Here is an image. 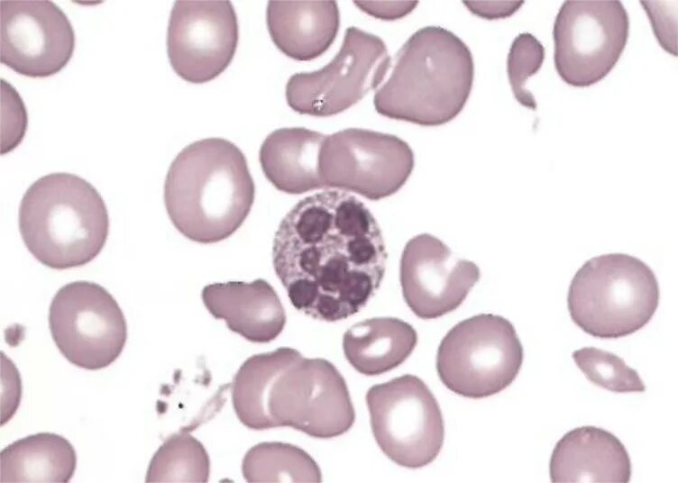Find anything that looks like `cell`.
I'll return each instance as SVG.
<instances>
[{"mask_svg": "<svg viewBox=\"0 0 678 483\" xmlns=\"http://www.w3.org/2000/svg\"><path fill=\"white\" fill-rule=\"evenodd\" d=\"M371 426L380 450L399 466L417 469L439 454L444 425L439 405L417 376L405 374L371 387Z\"/></svg>", "mask_w": 678, "mask_h": 483, "instance_id": "ba28073f", "label": "cell"}, {"mask_svg": "<svg viewBox=\"0 0 678 483\" xmlns=\"http://www.w3.org/2000/svg\"><path fill=\"white\" fill-rule=\"evenodd\" d=\"M1 62L30 77L60 72L75 49L73 27L63 11L48 0L0 2Z\"/></svg>", "mask_w": 678, "mask_h": 483, "instance_id": "5bb4252c", "label": "cell"}, {"mask_svg": "<svg viewBox=\"0 0 678 483\" xmlns=\"http://www.w3.org/2000/svg\"><path fill=\"white\" fill-rule=\"evenodd\" d=\"M242 472L247 482H321V470L301 448L285 442H261L244 455Z\"/></svg>", "mask_w": 678, "mask_h": 483, "instance_id": "7402d4cb", "label": "cell"}, {"mask_svg": "<svg viewBox=\"0 0 678 483\" xmlns=\"http://www.w3.org/2000/svg\"><path fill=\"white\" fill-rule=\"evenodd\" d=\"M473 77L468 46L451 31L428 25L399 50L392 72L374 95V107L391 119L442 125L464 107Z\"/></svg>", "mask_w": 678, "mask_h": 483, "instance_id": "277c9868", "label": "cell"}, {"mask_svg": "<svg viewBox=\"0 0 678 483\" xmlns=\"http://www.w3.org/2000/svg\"><path fill=\"white\" fill-rule=\"evenodd\" d=\"M576 366L596 386L616 393L644 392L646 386L636 369L616 354L594 347L573 352Z\"/></svg>", "mask_w": 678, "mask_h": 483, "instance_id": "cb8c5ba5", "label": "cell"}, {"mask_svg": "<svg viewBox=\"0 0 678 483\" xmlns=\"http://www.w3.org/2000/svg\"><path fill=\"white\" fill-rule=\"evenodd\" d=\"M380 228L356 196L325 189L298 202L281 220L272 264L292 305L317 320L358 313L383 279Z\"/></svg>", "mask_w": 678, "mask_h": 483, "instance_id": "6da1fadb", "label": "cell"}, {"mask_svg": "<svg viewBox=\"0 0 678 483\" xmlns=\"http://www.w3.org/2000/svg\"><path fill=\"white\" fill-rule=\"evenodd\" d=\"M364 13L381 20H396L411 13L417 1H354Z\"/></svg>", "mask_w": 678, "mask_h": 483, "instance_id": "484cf974", "label": "cell"}, {"mask_svg": "<svg viewBox=\"0 0 678 483\" xmlns=\"http://www.w3.org/2000/svg\"><path fill=\"white\" fill-rule=\"evenodd\" d=\"M18 223L28 251L54 269L93 260L109 232L102 196L86 179L67 172L48 174L29 187L20 204Z\"/></svg>", "mask_w": 678, "mask_h": 483, "instance_id": "5b68a950", "label": "cell"}, {"mask_svg": "<svg viewBox=\"0 0 678 483\" xmlns=\"http://www.w3.org/2000/svg\"><path fill=\"white\" fill-rule=\"evenodd\" d=\"M238 38L237 17L230 1L179 0L169 20L168 58L182 79L206 83L229 66Z\"/></svg>", "mask_w": 678, "mask_h": 483, "instance_id": "4fadbf2b", "label": "cell"}, {"mask_svg": "<svg viewBox=\"0 0 678 483\" xmlns=\"http://www.w3.org/2000/svg\"><path fill=\"white\" fill-rule=\"evenodd\" d=\"M473 14L488 20L511 16L524 4V1H463Z\"/></svg>", "mask_w": 678, "mask_h": 483, "instance_id": "4316f807", "label": "cell"}, {"mask_svg": "<svg viewBox=\"0 0 678 483\" xmlns=\"http://www.w3.org/2000/svg\"><path fill=\"white\" fill-rule=\"evenodd\" d=\"M201 297L215 318L223 319L229 330L252 342H270L284 329V307L264 279L209 284Z\"/></svg>", "mask_w": 678, "mask_h": 483, "instance_id": "2e32d148", "label": "cell"}, {"mask_svg": "<svg viewBox=\"0 0 678 483\" xmlns=\"http://www.w3.org/2000/svg\"><path fill=\"white\" fill-rule=\"evenodd\" d=\"M544 59V46L529 32L518 34L508 54L507 72L514 96L521 105L534 111L536 102L526 85L527 79L540 70Z\"/></svg>", "mask_w": 678, "mask_h": 483, "instance_id": "d4e9b609", "label": "cell"}, {"mask_svg": "<svg viewBox=\"0 0 678 483\" xmlns=\"http://www.w3.org/2000/svg\"><path fill=\"white\" fill-rule=\"evenodd\" d=\"M209 456L203 444L186 431L168 437L151 458L148 483L208 481Z\"/></svg>", "mask_w": 678, "mask_h": 483, "instance_id": "603a6c76", "label": "cell"}, {"mask_svg": "<svg viewBox=\"0 0 678 483\" xmlns=\"http://www.w3.org/2000/svg\"><path fill=\"white\" fill-rule=\"evenodd\" d=\"M77 454L61 435L39 433L19 439L0 453L1 483H66L74 475Z\"/></svg>", "mask_w": 678, "mask_h": 483, "instance_id": "44dd1931", "label": "cell"}, {"mask_svg": "<svg viewBox=\"0 0 678 483\" xmlns=\"http://www.w3.org/2000/svg\"><path fill=\"white\" fill-rule=\"evenodd\" d=\"M631 461L623 443L611 433L582 426L566 433L550 460L554 483H627Z\"/></svg>", "mask_w": 678, "mask_h": 483, "instance_id": "e0dca14e", "label": "cell"}, {"mask_svg": "<svg viewBox=\"0 0 678 483\" xmlns=\"http://www.w3.org/2000/svg\"><path fill=\"white\" fill-rule=\"evenodd\" d=\"M417 342L416 330L395 317H374L352 325L344 334L348 362L360 373L376 376L402 364Z\"/></svg>", "mask_w": 678, "mask_h": 483, "instance_id": "ffe728a7", "label": "cell"}, {"mask_svg": "<svg viewBox=\"0 0 678 483\" xmlns=\"http://www.w3.org/2000/svg\"><path fill=\"white\" fill-rule=\"evenodd\" d=\"M659 286L641 260L622 253L594 257L575 273L567 296L573 323L599 338L624 337L643 328L659 304Z\"/></svg>", "mask_w": 678, "mask_h": 483, "instance_id": "8992f818", "label": "cell"}, {"mask_svg": "<svg viewBox=\"0 0 678 483\" xmlns=\"http://www.w3.org/2000/svg\"><path fill=\"white\" fill-rule=\"evenodd\" d=\"M628 31V15L620 1H565L553 30L558 75L573 87L598 83L618 61Z\"/></svg>", "mask_w": 678, "mask_h": 483, "instance_id": "9c48e42d", "label": "cell"}, {"mask_svg": "<svg viewBox=\"0 0 678 483\" xmlns=\"http://www.w3.org/2000/svg\"><path fill=\"white\" fill-rule=\"evenodd\" d=\"M523 359L513 324L500 315L480 314L448 331L438 347L436 369L451 391L483 398L508 387L519 373Z\"/></svg>", "mask_w": 678, "mask_h": 483, "instance_id": "52a82bcc", "label": "cell"}, {"mask_svg": "<svg viewBox=\"0 0 678 483\" xmlns=\"http://www.w3.org/2000/svg\"><path fill=\"white\" fill-rule=\"evenodd\" d=\"M49 326L60 353L88 370L112 364L127 339L126 321L116 300L105 287L85 280L57 291L49 309Z\"/></svg>", "mask_w": 678, "mask_h": 483, "instance_id": "8fae6325", "label": "cell"}, {"mask_svg": "<svg viewBox=\"0 0 678 483\" xmlns=\"http://www.w3.org/2000/svg\"><path fill=\"white\" fill-rule=\"evenodd\" d=\"M266 22L273 43L282 53L309 61L334 42L340 14L335 1H269Z\"/></svg>", "mask_w": 678, "mask_h": 483, "instance_id": "ac0fdd59", "label": "cell"}, {"mask_svg": "<svg viewBox=\"0 0 678 483\" xmlns=\"http://www.w3.org/2000/svg\"><path fill=\"white\" fill-rule=\"evenodd\" d=\"M415 164L410 146L389 133L347 128L326 135L319 156L324 187L380 200L398 192Z\"/></svg>", "mask_w": 678, "mask_h": 483, "instance_id": "7c38bea8", "label": "cell"}, {"mask_svg": "<svg viewBox=\"0 0 678 483\" xmlns=\"http://www.w3.org/2000/svg\"><path fill=\"white\" fill-rule=\"evenodd\" d=\"M480 277L474 262L457 257L441 240L428 233L412 237L401 254L403 297L422 319H435L455 310Z\"/></svg>", "mask_w": 678, "mask_h": 483, "instance_id": "9a60e30c", "label": "cell"}, {"mask_svg": "<svg viewBox=\"0 0 678 483\" xmlns=\"http://www.w3.org/2000/svg\"><path fill=\"white\" fill-rule=\"evenodd\" d=\"M325 136L304 127L280 128L270 132L259 151L266 178L278 190L291 195L325 188L319 156Z\"/></svg>", "mask_w": 678, "mask_h": 483, "instance_id": "d6986e66", "label": "cell"}, {"mask_svg": "<svg viewBox=\"0 0 678 483\" xmlns=\"http://www.w3.org/2000/svg\"><path fill=\"white\" fill-rule=\"evenodd\" d=\"M390 65L391 58L380 37L351 26L345 31L338 53L327 65L289 78L287 103L300 114H337L376 89Z\"/></svg>", "mask_w": 678, "mask_h": 483, "instance_id": "30bf717a", "label": "cell"}, {"mask_svg": "<svg viewBox=\"0 0 678 483\" xmlns=\"http://www.w3.org/2000/svg\"><path fill=\"white\" fill-rule=\"evenodd\" d=\"M232 403L240 422L257 431L288 426L328 439L349 431L355 420L346 382L334 364L289 347L247 359L234 377Z\"/></svg>", "mask_w": 678, "mask_h": 483, "instance_id": "7a4b0ae2", "label": "cell"}, {"mask_svg": "<svg viewBox=\"0 0 678 483\" xmlns=\"http://www.w3.org/2000/svg\"><path fill=\"white\" fill-rule=\"evenodd\" d=\"M255 187L241 150L222 138L186 146L171 162L164 204L175 228L198 243L231 236L248 216Z\"/></svg>", "mask_w": 678, "mask_h": 483, "instance_id": "3957f363", "label": "cell"}]
</instances>
